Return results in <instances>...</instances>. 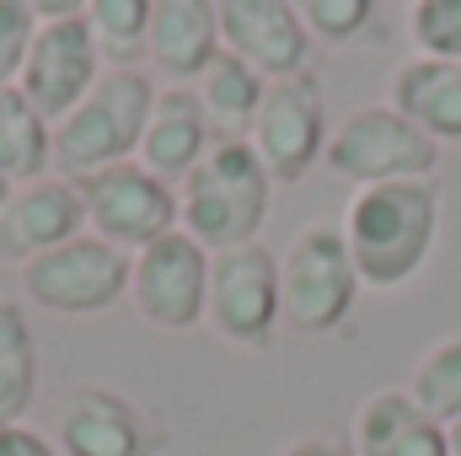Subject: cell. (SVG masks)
<instances>
[{
	"mask_svg": "<svg viewBox=\"0 0 461 456\" xmlns=\"http://www.w3.org/2000/svg\"><path fill=\"white\" fill-rule=\"evenodd\" d=\"M440 231V183L435 178H402V183H370L354 188L344 210V242L359 269V285L397 290L408 285Z\"/></svg>",
	"mask_w": 461,
	"mask_h": 456,
	"instance_id": "1",
	"label": "cell"
},
{
	"mask_svg": "<svg viewBox=\"0 0 461 456\" xmlns=\"http://www.w3.org/2000/svg\"><path fill=\"white\" fill-rule=\"evenodd\" d=\"M268 194H274V178H268L263 156L252 150V140L215 134L210 156L177 183L183 231L210 252L247 247V242H258V231L268 221Z\"/></svg>",
	"mask_w": 461,
	"mask_h": 456,
	"instance_id": "2",
	"label": "cell"
},
{
	"mask_svg": "<svg viewBox=\"0 0 461 456\" xmlns=\"http://www.w3.org/2000/svg\"><path fill=\"white\" fill-rule=\"evenodd\" d=\"M156 81L134 70H103V81L86 92L81 108L54 123V178H86L118 161L140 156V134L156 108Z\"/></svg>",
	"mask_w": 461,
	"mask_h": 456,
	"instance_id": "3",
	"label": "cell"
},
{
	"mask_svg": "<svg viewBox=\"0 0 461 456\" xmlns=\"http://www.w3.org/2000/svg\"><path fill=\"white\" fill-rule=\"evenodd\" d=\"M279 290H285V323L295 333L344 328L359 301V269L348 258L344 226L312 221L295 231V242L279 252Z\"/></svg>",
	"mask_w": 461,
	"mask_h": 456,
	"instance_id": "4",
	"label": "cell"
},
{
	"mask_svg": "<svg viewBox=\"0 0 461 456\" xmlns=\"http://www.w3.org/2000/svg\"><path fill=\"white\" fill-rule=\"evenodd\" d=\"M129 274H134V252L81 231L76 242L22 263V296L59 317H97L129 296Z\"/></svg>",
	"mask_w": 461,
	"mask_h": 456,
	"instance_id": "5",
	"label": "cell"
},
{
	"mask_svg": "<svg viewBox=\"0 0 461 456\" xmlns=\"http://www.w3.org/2000/svg\"><path fill=\"white\" fill-rule=\"evenodd\" d=\"M339 178L354 188L370 183H402V178H429L440 161V145L413 129L392 103H365L354 114L339 118V129L328 134V156H322Z\"/></svg>",
	"mask_w": 461,
	"mask_h": 456,
	"instance_id": "6",
	"label": "cell"
},
{
	"mask_svg": "<svg viewBox=\"0 0 461 456\" xmlns=\"http://www.w3.org/2000/svg\"><path fill=\"white\" fill-rule=\"evenodd\" d=\"M210 328L236 349H268L274 328L285 323V290H279V252L263 242L210 252Z\"/></svg>",
	"mask_w": 461,
	"mask_h": 456,
	"instance_id": "7",
	"label": "cell"
},
{
	"mask_svg": "<svg viewBox=\"0 0 461 456\" xmlns=\"http://www.w3.org/2000/svg\"><path fill=\"white\" fill-rule=\"evenodd\" d=\"M81 188V205H86V226L92 236L113 242L123 252H140L150 247L156 236L183 226V210H177V188L156 172H145L140 161H118L103 172H86V178H70Z\"/></svg>",
	"mask_w": 461,
	"mask_h": 456,
	"instance_id": "8",
	"label": "cell"
},
{
	"mask_svg": "<svg viewBox=\"0 0 461 456\" xmlns=\"http://www.w3.org/2000/svg\"><path fill=\"white\" fill-rule=\"evenodd\" d=\"M328 134H333V123H328V92H322L317 70L268 81V97L247 129V140L263 156L274 183H301L328 156Z\"/></svg>",
	"mask_w": 461,
	"mask_h": 456,
	"instance_id": "9",
	"label": "cell"
},
{
	"mask_svg": "<svg viewBox=\"0 0 461 456\" xmlns=\"http://www.w3.org/2000/svg\"><path fill=\"white\" fill-rule=\"evenodd\" d=\"M129 301L150 328H167V333L199 328L210 306V247H199L183 226L156 236L150 247L134 252Z\"/></svg>",
	"mask_w": 461,
	"mask_h": 456,
	"instance_id": "10",
	"label": "cell"
},
{
	"mask_svg": "<svg viewBox=\"0 0 461 456\" xmlns=\"http://www.w3.org/2000/svg\"><path fill=\"white\" fill-rule=\"evenodd\" d=\"M103 49L86 27V16H59V22H38V38L27 49V65L16 76V87L27 92V103L49 123L81 108L86 92L103 81Z\"/></svg>",
	"mask_w": 461,
	"mask_h": 456,
	"instance_id": "11",
	"label": "cell"
},
{
	"mask_svg": "<svg viewBox=\"0 0 461 456\" xmlns=\"http://www.w3.org/2000/svg\"><path fill=\"white\" fill-rule=\"evenodd\" d=\"M167 446L172 430L113 387H81L59 414L65 456H161Z\"/></svg>",
	"mask_w": 461,
	"mask_h": 456,
	"instance_id": "12",
	"label": "cell"
},
{
	"mask_svg": "<svg viewBox=\"0 0 461 456\" xmlns=\"http://www.w3.org/2000/svg\"><path fill=\"white\" fill-rule=\"evenodd\" d=\"M221 49L247 59L263 81L312 70V32L290 0H221Z\"/></svg>",
	"mask_w": 461,
	"mask_h": 456,
	"instance_id": "13",
	"label": "cell"
},
{
	"mask_svg": "<svg viewBox=\"0 0 461 456\" xmlns=\"http://www.w3.org/2000/svg\"><path fill=\"white\" fill-rule=\"evenodd\" d=\"M86 231V205H81V188L70 178H38V183H22L11 188L5 210H0V258H11L16 269L76 242Z\"/></svg>",
	"mask_w": 461,
	"mask_h": 456,
	"instance_id": "14",
	"label": "cell"
},
{
	"mask_svg": "<svg viewBox=\"0 0 461 456\" xmlns=\"http://www.w3.org/2000/svg\"><path fill=\"white\" fill-rule=\"evenodd\" d=\"M210 145H215V123L204 114L199 92L194 87H161L156 92V108H150V123L140 134V156L134 161L177 188L210 156Z\"/></svg>",
	"mask_w": 461,
	"mask_h": 456,
	"instance_id": "15",
	"label": "cell"
},
{
	"mask_svg": "<svg viewBox=\"0 0 461 456\" xmlns=\"http://www.w3.org/2000/svg\"><path fill=\"white\" fill-rule=\"evenodd\" d=\"M215 54H221V0H156L145 59L172 87H194Z\"/></svg>",
	"mask_w": 461,
	"mask_h": 456,
	"instance_id": "16",
	"label": "cell"
},
{
	"mask_svg": "<svg viewBox=\"0 0 461 456\" xmlns=\"http://www.w3.org/2000/svg\"><path fill=\"white\" fill-rule=\"evenodd\" d=\"M354 456H451L446 424H435L402 387H381L354 414Z\"/></svg>",
	"mask_w": 461,
	"mask_h": 456,
	"instance_id": "17",
	"label": "cell"
},
{
	"mask_svg": "<svg viewBox=\"0 0 461 456\" xmlns=\"http://www.w3.org/2000/svg\"><path fill=\"white\" fill-rule=\"evenodd\" d=\"M386 103L413 129H424L435 145L440 140H461V65L456 59H429V54L402 59L392 70Z\"/></svg>",
	"mask_w": 461,
	"mask_h": 456,
	"instance_id": "18",
	"label": "cell"
},
{
	"mask_svg": "<svg viewBox=\"0 0 461 456\" xmlns=\"http://www.w3.org/2000/svg\"><path fill=\"white\" fill-rule=\"evenodd\" d=\"M54 172V123L27 103L22 87H0V178L11 188Z\"/></svg>",
	"mask_w": 461,
	"mask_h": 456,
	"instance_id": "19",
	"label": "cell"
},
{
	"mask_svg": "<svg viewBox=\"0 0 461 456\" xmlns=\"http://www.w3.org/2000/svg\"><path fill=\"white\" fill-rule=\"evenodd\" d=\"M194 92H199L210 123H215V134H247L258 108H263V97H268V81L247 59H236L230 49H221L210 59V70L194 81Z\"/></svg>",
	"mask_w": 461,
	"mask_h": 456,
	"instance_id": "20",
	"label": "cell"
},
{
	"mask_svg": "<svg viewBox=\"0 0 461 456\" xmlns=\"http://www.w3.org/2000/svg\"><path fill=\"white\" fill-rule=\"evenodd\" d=\"M38 397V339L22 301H0V424H22Z\"/></svg>",
	"mask_w": 461,
	"mask_h": 456,
	"instance_id": "21",
	"label": "cell"
},
{
	"mask_svg": "<svg viewBox=\"0 0 461 456\" xmlns=\"http://www.w3.org/2000/svg\"><path fill=\"white\" fill-rule=\"evenodd\" d=\"M150 11H156V0H86L81 16H86L108 70H134V59H145Z\"/></svg>",
	"mask_w": 461,
	"mask_h": 456,
	"instance_id": "22",
	"label": "cell"
},
{
	"mask_svg": "<svg viewBox=\"0 0 461 456\" xmlns=\"http://www.w3.org/2000/svg\"><path fill=\"white\" fill-rule=\"evenodd\" d=\"M435 424H451L461 419V333L456 339H440L429 343L413 370H408V387H402Z\"/></svg>",
	"mask_w": 461,
	"mask_h": 456,
	"instance_id": "23",
	"label": "cell"
},
{
	"mask_svg": "<svg viewBox=\"0 0 461 456\" xmlns=\"http://www.w3.org/2000/svg\"><path fill=\"white\" fill-rule=\"evenodd\" d=\"M295 16L306 22L312 43H359L375 32L381 0H290Z\"/></svg>",
	"mask_w": 461,
	"mask_h": 456,
	"instance_id": "24",
	"label": "cell"
},
{
	"mask_svg": "<svg viewBox=\"0 0 461 456\" xmlns=\"http://www.w3.org/2000/svg\"><path fill=\"white\" fill-rule=\"evenodd\" d=\"M408 32H413L419 54H429V59H456L461 65V0H413Z\"/></svg>",
	"mask_w": 461,
	"mask_h": 456,
	"instance_id": "25",
	"label": "cell"
},
{
	"mask_svg": "<svg viewBox=\"0 0 461 456\" xmlns=\"http://www.w3.org/2000/svg\"><path fill=\"white\" fill-rule=\"evenodd\" d=\"M32 38H38V11L27 0H0V87H16Z\"/></svg>",
	"mask_w": 461,
	"mask_h": 456,
	"instance_id": "26",
	"label": "cell"
},
{
	"mask_svg": "<svg viewBox=\"0 0 461 456\" xmlns=\"http://www.w3.org/2000/svg\"><path fill=\"white\" fill-rule=\"evenodd\" d=\"M0 456H59V451L27 424H0Z\"/></svg>",
	"mask_w": 461,
	"mask_h": 456,
	"instance_id": "27",
	"label": "cell"
},
{
	"mask_svg": "<svg viewBox=\"0 0 461 456\" xmlns=\"http://www.w3.org/2000/svg\"><path fill=\"white\" fill-rule=\"evenodd\" d=\"M279 456H354V441H339V435H301V441H290Z\"/></svg>",
	"mask_w": 461,
	"mask_h": 456,
	"instance_id": "28",
	"label": "cell"
},
{
	"mask_svg": "<svg viewBox=\"0 0 461 456\" xmlns=\"http://www.w3.org/2000/svg\"><path fill=\"white\" fill-rule=\"evenodd\" d=\"M32 11H38V22H59V16H81L86 11V0H27Z\"/></svg>",
	"mask_w": 461,
	"mask_h": 456,
	"instance_id": "29",
	"label": "cell"
},
{
	"mask_svg": "<svg viewBox=\"0 0 461 456\" xmlns=\"http://www.w3.org/2000/svg\"><path fill=\"white\" fill-rule=\"evenodd\" d=\"M446 446H451V456H461V419L446 424Z\"/></svg>",
	"mask_w": 461,
	"mask_h": 456,
	"instance_id": "30",
	"label": "cell"
},
{
	"mask_svg": "<svg viewBox=\"0 0 461 456\" xmlns=\"http://www.w3.org/2000/svg\"><path fill=\"white\" fill-rule=\"evenodd\" d=\"M5 199H11V183H5V178H0V210H5Z\"/></svg>",
	"mask_w": 461,
	"mask_h": 456,
	"instance_id": "31",
	"label": "cell"
}]
</instances>
